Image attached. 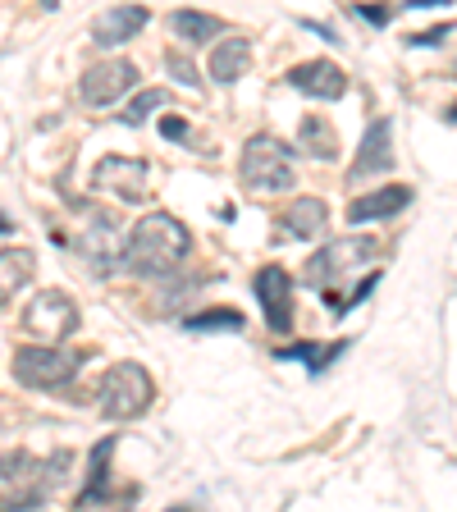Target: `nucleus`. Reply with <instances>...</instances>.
<instances>
[{
	"label": "nucleus",
	"instance_id": "nucleus-21",
	"mask_svg": "<svg viewBox=\"0 0 457 512\" xmlns=\"http://www.w3.org/2000/svg\"><path fill=\"white\" fill-rule=\"evenodd\" d=\"M302 142H307V151L316 160H334V128L325 124V119H302Z\"/></svg>",
	"mask_w": 457,
	"mask_h": 512
},
{
	"label": "nucleus",
	"instance_id": "nucleus-11",
	"mask_svg": "<svg viewBox=\"0 0 457 512\" xmlns=\"http://www.w3.org/2000/svg\"><path fill=\"white\" fill-rule=\"evenodd\" d=\"M288 83L307 96H320V101H339V96L348 92L343 69L330 60H307V64H298V69H288Z\"/></svg>",
	"mask_w": 457,
	"mask_h": 512
},
{
	"label": "nucleus",
	"instance_id": "nucleus-16",
	"mask_svg": "<svg viewBox=\"0 0 457 512\" xmlns=\"http://www.w3.org/2000/svg\"><path fill=\"white\" fill-rule=\"evenodd\" d=\"M247 64H252V46L243 42V37H229V42H220L211 51V78L215 83H238V78L247 74Z\"/></svg>",
	"mask_w": 457,
	"mask_h": 512
},
{
	"label": "nucleus",
	"instance_id": "nucleus-19",
	"mask_svg": "<svg viewBox=\"0 0 457 512\" xmlns=\"http://www.w3.org/2000/svg\"><path fill=\"white\" fill-rule=\"evenodd\" d=\"M243 325H247L243 311H234V307H215V311H197V316H188V330L192 334H215V330L238 334Z\"/></svg>",
	"mask_w": 457,
	"mask_h": 512
},
{
	"label": "nucleus",
	"instance_id": "nucleus-2",
	"mask_svg": "<svg viewBox=\"0 0 457 512\" xmlns=\"http://www.w3.org/2000/svg\"><path fill=\"white\" fill-rule=\"evenodd\" d=\"M238 170H243L247 188H256V192H288L293 183H298L288 147L279 138H270V133H256V138L247 142L243 160H238Z\"/></svg>",
	"mask_w": 457,
	"mask_h": 512
},
{
	"label": "nucleus",
	"instance_id": "nucleus-6",
	"mask_svg": "<svg viewBox=\"0 0 457 512\" xmlns=\"http://www.w3.org/2000/svg\"><path fill=\"white\" fill-rule=\"evenodd\" d=\"M23 330L37 334V339H69V334L78 330V307L74 298H64V293H55V288H46V293H37L32 298V307L23 311Z\"/></svg>",
	"mask_w": 457,
	"mask_h": 512
},
{
	"label": "nucleus",
	"instance_id": "nucleus-22",
	"mask_svg": "<svg viewBox=\"0 0 457 512\" xmlns=\"http://www.w3.org/2000/svg\"><path fill=\"white\" fill-rule=\"evenodd\" d=\"M160 106H170V96H165V87H151V92H138L133 101H128L124 119L128 124H142V119H151Z\"/></svg>",
	"mask_w": 457,
	"mask_h": 512
},
{
	"label": "nucleus",
	"instance_id": "nucleus-23",
	"mask_svg": "<svg viewBox=\"0 0 457 512\" xmlns=\"http://www.w3.org/2000/svg\"><path fill=\"white\" fill-rule=\"evenodd\" d=\"M165 69L174 74V83H183V87H202V74H197V64L192 60H183L179 51H170L165 55Z\"/></svg>",
	"mask_w": 457,
	"mask_h": 512
},
{
	"label": "nucleus",
	"instance_id": "nucleus-25",
	"mask_svg": "<svg viewBox=\"0 0 457 512\" xmlns=\"http://www.w3.org/2000/svg\"><path fill=\"white\" fill-rule=\"evenodd\" d=\"M444 32H453V28H444V23H439V28L421 32V37H412V46H439V42H444Z\"/></svg>",
	"mask_w": 457,
	"mask_h": 512
},
{
	"label": "nucleus",
	"instance_id": "nucleus-27",
	"mask_svg": "<svg viewBox=\"0 0 457 512\" xmlns=\"http://www.w3.org/2000/svg\"><path fill=\"white\" fill-rule=\"evenodd\" d=\"M430 5H453V0H407V10H430Z\"/></svg>",
	"mask_w": 457,
	"mask_h": 512
},
{
	"label": "nucleus",
	"instance_id": "nucleus-8",
	"mask_svg": "<svg viewBox=\"0 0 457 512\" xmlns=\"http://www.w3.org/2000/svg\"><path fill=\"white\" fill-rule=\"evenodd\" d=\"M128 87H138V64L133 60H101L83 74L78 92H83L87 106H115Z\"/></svg>",
	"mask_w": 457,
	"mask_h": 512
},
{
	"label": "nucleus",
	"instance_id": "nucleus-30",
	"mask_svg": "<svg viewBox=\"0 0 457 512\" xmlns=\"http://www.w3.org/2000/svg\"><path fill=\"white\" fill-rule=\"evenodd\" d=\"M453 74H457V69H453Z\"/></svg>",
	"mask_w": 457,
	"mask_h": 512
},
{
	"label": "nucleus",
	"instance_id": "nucleus-3",
	"mask_svg": "<svg viewBox=\"0 0 457 512\" xmlns=\"http://www.w3.org/2000/svg\"><path fill=\"white\" fill-rule=\"evenodd\" d=\"M83 362V352H64L55 343H28V348L14 352V380L28 384V389H60V384L74 380Z\"/></svg>",
	"mask_w": 457,
	"mask_h": 512
},
{
	"label": "nucleus",
	"instance_id": "nucleus-1",
	"mask_svg": "<svg viewBox=\"0 0 457 512\" xmlns=\"http://www.w3.org/2000/svg\"><path fill=\"white\" fill-rule=\"evenodd\" d=\"M192 252V234L188 224L179 215H142L128 234V247H124V266L142 279H165L188 261Z\"/></svg>",
	"mask_w": 457,
	"mask_h": 512
},
{
	"label": "nucleus",
	"instance_id": "nucleus-4",
	"mask_svg": "<svg viewBox=\"0 0 457 512\" xmlns=\"http://www.w3.org/2000/svg\"><path fill=\"white\" fill-rule=\"evenodd\" d=\"M151 398H156V384H151V375L142 371L138 362L110 366L106 380H101V412H106L110 421H133V416H142L151 407Z\"/></svg>",
	"mask_w": 457,
	"mask_h": 512
},
{
	"label": "nucleus",
	"instance_id": "nucleus-24",
	"mask_svg": "<svg viewBox=\"0 0 457 512\" xmlns=\"http://www.w3.org/2000/svg\"><path fill=\"white\" fill-rule=\"evenodd\" d=\"M160 133H165V138H174V142H183V138H188V124H183L179 115H165V119H160Z\"/></svg>",
	"mask_w": 457,
	"mask_h": 512
},
{
	"label": "nucleus",
	"instance_id": "nucleus-18",
	"mask_svg": "<svg viewBox=\"0 0 457 512\" xmlns=\"http://www.w3.org/2000/svg\"><path fill=\"white\" fill-rule=\"evenodd\" d=\"M170 32L183 37L188 46H202V42H215L224 32V23L215 14H202V10H174L170 14Z\"/></svg>",
	"mask_w": 457,
	"mask_h": 512
},
{
	"label": "nucleus",
	"instance_id": "nucleus-10",
	"mask_svg": "<svg viewBox=\"0 0 457 512\" xmlns=\"http://www.w3.org/2000/svg\"><path fill=\"white\" fill-rule=\"evenodd\" d=\"M389 119H375L371 128H366L362 147H357V160L348 165V179H371V174H384L394 170V147H389Z\"/></svg>",
	"mask_w": 457,
	"mask_h": 512
},
{
	"label": "nucleus",
	"instance_id": "nucleus-14",
	"mask_svg": "<svg viewBox=\"0 0 457 512\" xmlns=\"http://www.w3.org/2000/svg\"><path fill=\"white\" fill-rule=\"evenodd\" d=\"M325 220H330V206L320 202V197H298V202L284 211V220L279 224H284L288 238H307L311 243V238L325 234Z\"/></svg>",
	"mask_w": 457,
	"mask_h": 512
},
{
	"label": "nucleus",
	"instance_id": "nucleus-15",
	"mask_svg": "<svg viewBox=\"0 0 457 512\" xmlns=\"http://www.w3.org/2000/svg\"><path fill=\"white\" fill-rule=\"evenodd\" d=\"M32 270H37V256H32L28 247H5V252H0V311L10 307L14 293L32 279Z\"/></svg>",
	"mask_w": 457,
	"mask_h": 512
},
{
	"label": "nucleus",
	"instance_id": "nucleus-20",
	"mask_svg": "<svg viewBox=\"0 0 457 512\" xmlns=\"http://www.w3.org/2000/svg\"><path fill=\"white\" fill-rule=\"evenodd\" d=\"M339 352H348V343H330V348H316V343H293V348H279L275 357H279V362H288V357H302L311 371H320V366H330Z\"/></svg>",
	"mask_w": 457,
	"mask_h": 512
},
{
	"label": "nucleus",
	"instance_id": "nucleus-9",
	"mask_svg": "<svg viewBox=\"0 0 457 512\" xmlns=\"http://www.w3.org/2000/svg\"><path fill=\"white\" fill-rule=\"evenodd\" d=\"M256 302L266 311V325L275 334L293 330V279L284 266H261L256 270Z\"/></svg>",
	"mask_w": 457,
	"mask_h": 512
},
{
	"label": "nucleus",
	"instance_id": "nucleus-17",
	"mask_svg": "<svg viewBox=\"0 0 457 512\" xmlns=\"http://www.w3.org/2000/svg\"><path fill=\"white\" fill-rule=\"evenodd\" d=\"M110 453H115V439H101L92 453V471H87V490L78 494V508H92V503H106V499H119L110 490Z\"/></svg>",
	"mask_w": 457,
	"mask_h": 512
},
{
	"label": "nucleus",
	"instance_id": "nucleus-29",
	"mask_svg": "<svg viewBox=\"0 0 457 512\" xmlns=\"http://www.w3.org/2000/svg\"><path fill=\"white\" fill-rule=\"evenodd\" d=\"M448 119H453V124H457V110H448Z\"/></svg>",
	"mask_w": 457,
	"mask_h": 512
},
{
	"label": "nucleus",
	"instance_id": "nucleus-28",
	"mask_svg": "<svg viewBox=\"0 0 457 512\" xmlns=\"http://www.w3.org/2000/svg\"><path fill=\"white\" fill-rule=\"evenodd\" d=\"M0 234H10V215L0 211Z\"/></svg>",
	"mask_w": 457,
	"mask_h": 512
},
{
	"label": "nucleus",
	"instance_id": "nucleus-13",
	"mask_svg": "<svg viewBox=\"0 0 457 512\" xmlns=\"http://www.w3.org/2000/svg\"><path fill=\"white\" fill-rule=\"evenodd\" d=\"M407 202H412V188H403V183H389V188H375V192H366V197H357V202H348V224L389 220V215L407 211Z\"/></svg>",
	"mask_w": 457,
	"mask_h": 512
},
{
	"label": "nucleus",
	"instance_id": "nucleus-26",
	"mask_svg": "<svg viewBox=\"0 0 457 512\" xmlns=\"http://www.w3.org/2000/svg\"><path fill=\"white\" fill-rule=\"evenodd\" d=\"M366 19H371V23H380V28H384V23H389V10H380V5H366Z\"/></svg>",
	"mask_w": 457,
	"mask_h": 512
},
{
	"label": "nucleus",
	"instance_id": "nucleus-12",
	"mask_svg": "<svg viewBox=\"0 0 457 512\" xmlns=\"http://www.w3.org/2000/svg\"><path fill=\"white\" fill-rule=\"evenodd\" d=\"M142 28H147V10L142 5H115L101 19H92V42L110 51V46H124L128 37H138Z\"/></svg>",
	"mask_w": 457,
	"mask_h": 512
},
{
	"label": "nucleus",
	"instance_id": "nucleus-5",
	"mask_svg": "<svg viewBox=\"0 0 457 512\" xmlns=\"http://www.w3.org/2000/svg\"><path fill=\"white\" fill-rule=\"evenodd\" d=\"M380 256V243H375L371 234H357V238H343V243H330L325 252H316L307 261V279L325 293V288L334 284V275L339 270H352V266H362V261H375Z\"/></svg>",
	"mask_w": 457,
	"mask_h": 512
},
{
	"label": "nucleus",
	"instance_id": "nucleus-7",
	"mask_svg": "<svg viewBox=\"0 0 457 512\" xmlns=\"http://www.w3.org/2000/svg\"><path fill=\"white\" fill-rule=\"evenodd\" d=\"M147 179H151L147 160H128V156H106V160H96V170H92L96 188H110L124 202H147V192H151Z\"/></svg>",
	"mask_w": 457,
	"mask_h": 512
}]
</instances>
